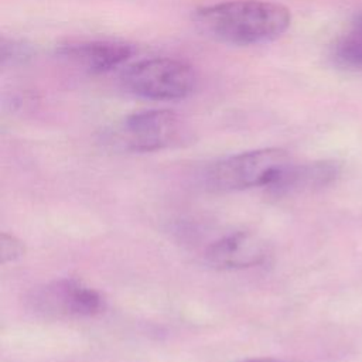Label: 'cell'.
I'll use <instances>...</instances> for the list:
<instances>
[{"label":"cell","mask_w":362,"mask_h":362,"mask_svg":"<svg viewBox=\"0 0 362 362\" xmlns=\"http://www.w3.org/2000/svg\"><path fill=\"white\" fill-rule=\"evenodd\" d=\"M25 255L24 243L13 235L1 233L0 236V256L1 263H11Z\"/></svg>","instance_id":"10"},{"label":"cell","mask_w":362,"mask_h":362,"mask_svg":"<svg viewBox=\"0 0 362 362\" xmlns=\"http://www.w3.org/2000/svg\"><path fill=\"white\" fill-rule=\"evenodd\" d=\"M269 256L267 243L256 233L238 230L211 243L205 252L206 262L222 270L247 269L262 264Z\"/></svg>","instance_id":"7"},{"label":"cell","mask_w":362,"mask_h":362,"mask_svg":"<svg viewBox=\"0 0 362 362\" xmlns=\"http://www.w3.org/2000/svg\"><path fill=\"white\" fill-rule=\"evenodd\" d=\"M339 174L341 167L332 160H320L303 164L291 163L269 189L274 195L315 191L335 182Z\"/></svg>","instance_id":"8"},{"label":"cell","mask_w":362,"mask_h":362,"mask_svg":"<svg viewBox=\"0 0 362 362\" xmlns=\"http://www.w3.org/2000/svg\"><path fill=\"white\" fill-rule=\"evenodd\" d=\"M197 25L208 35L235 45H256L281 37L291 23L290 10L267 0H230L195 11Z\"/></svg>","instance_id":"1"},{"label":"cell","mask_w":362,"mask_h":362,"mask_svg":"<svg viewBox=\"0 0 362 362\" xmlns=\"http://www.w3.org/2000/svg\"><path fill=\"white\" fill-rule=\"evenodd\" d=\"M334 59L346 69H362V14H359L349 30L337 41Z\"/></svg>","instance_id":"9"},{"label":"cell","mask_w":362,"mask_h":362,"mask_svg":"<svg viewBox=\"0 0 362 362\" xmlns=\"http://www.w3.org/2000/svg\"><path fill=\"white\" fill-rule=\"evenodd\" d=\"M281 148H257L225 157L204 173V184L212 191H240L253 187H273L291 164Z\"/></svg>","instance_id":"2"},{"label":"cell","mask_w":362,"mask_h":362,"mask_svg":"<svg viewBox=\"0 0 362 362\" xmlns=\"http://www.w3.org/2000/svg\"><path fill=\"white\" fill-rule=\"evenodd\" d=\"M57 54L83 72L103 74L129 61L134 54V47L119 40H88L64 44Z\"/></svg>","instance_id":"6"},{"label":"cell","mask_w":362,"mask_h":362,"mask_svg":"<svg viewBox=\"0 0 362 362\" xmlns=\"http://www.w3.org/2000/svg\"><path fill=\"white\" fill-rule=\"evenodd\" d=\"M120 82L129 93L137 98L173 102L189 96L197 88L198 78L195 69L182 59L153 57L129 65Z\"/></svg>","instance_id":"3"},{"label":"cell","mask_w":362,"mask_h":362,"mask_svg":"<svg viewBox=\"0 0 362 362\" xmlns=\"http://www.w3.org/2000/svg\"><path fill=\"white\" fill-rule=\"evenodd\" d=\"M184 132L181 117L167 109H150L132 113L103 136V141L117 151L150 153L178 141Z\"/></svg>","instance_id":"4"},{"label":"cell","mask_w":362,"mask_h":362,"mask_svg":"<svg viewBox=\"0 0 362 362\" xmlns=\"http://www.w3.org/2000/svg\"><path fill=\"white\" fill-rule=\"evenodd\" d=\"M27 301L34 313L52 318L92 317L103 310V297L75 279H61L37 287Z\"/></svg>","instance_id":"5"},{"label":"cell","mask_w":362,"mask_h":362,"mask_svg":"<svg viewBox=\"0 0 362 362\" xmlns=\"http://www.w3.org/2000/svg\"><path fill=\"white\" fill-rule=\"evenodd\" d=\"M239 362H283V361L276 359V358H247V359H243Z\"/></svg>","instance_id":"11"}]
</instances>
